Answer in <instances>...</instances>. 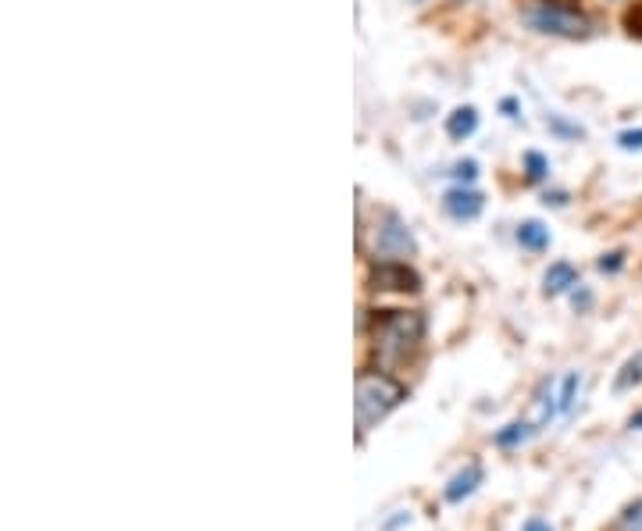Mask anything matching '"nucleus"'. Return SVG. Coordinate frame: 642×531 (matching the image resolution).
<instances>
[{
	"label": "nucleus",
	"mask_w": 642,
	"mask_h": 531,
	"mask_svg": "<svg viewBox=\"0 0 642 531\" xmlns=\"http://www.w3.org/2000/svg\"><path fill=\"white\" fill-rule=\"evenodd\" d=\"M425 339V318L418 311H379L375 318V353L385 364L403 361Z\"/></svg>",
	"instance_id": "obj_1"
},
{
	"label": "nucleus",
	"mask_w": 642,
	"mask_h": 531,
	"mask_svg": "<svg viewBox=\"0 0 642 531\" xmlns=\"http://www.w3.org/2000/svg\"><path fill=\"white\" fill-rule=\"evenodd\" d=\"M403 400H408V389H403V382H397L393 374L361 371L358 374V428L364 432V428L390 418Z\"/></svg>",
	"instance_id": "obj_2"
},
{
	"label": "nucleus",
	"mask_w": 642,
	"mask_h": 531,
	"mask_svg": "<svg viewBox=\"0 0 642 531\" xmlns=\"http://www.w3.org/2000/svg\"><path fill=\"white\" fill-rule=\"evenodd\" d=\"M525 26L535 32H546V37H564V40H582V37H589V29H593V22H589L579 8L556 4V0H543V4L529 8Z\"/></svg>",
	"instance_id": "obj_3"
},
{
	"label": "nucleus",
	"mask_w": 642,
	"mask_h": 531,
	"mask_svg": "<svg viewBox=\"0 0 642 531\" xmlns=\"http://www.w3.org/2000/svg\"><path fill=\"white\" fill-rule=\"evenodd\" d=\"M418 243L408 229V221L400 214H382L379 229H375V257L379 261H403V257H414Z\"/></svg>",
	"instance_id": "obj_4"
},
{
	"label": "nucleus",
	"mask_w": 642,
	"mask_h": 531,
	"mask_svg": "<svg viewBox=\"0 0 642 531\" xmlns=\"http://www.w3.org/2000/svg\"><path fill=\"white\" fill-rule=\"evenodd\" d=\"M368 282L371 289H379V293H418L421 289L418 271L408 268V261H375Z\"/></svg>",
	"instance_id": "obj_5"
},
{
	"label": "nucleus",
	"mask_w": 642,
	"mask_h": 531,
	"mask_svg": "<svg viewBox=\"0 0 642 531\" xmlns=\"http://www.w3.org/2000/svg\"><path fill=\"white\" fill-rule=\"evenodd\" d=\"M443 208L450 218H458V221H475L485 208V197L479 190H471V186H453V190L443 197Z\"/></svg>",
	"instance_id": "obj_6"
},
{
	"label": "nucleus",
	"mask_w": 642,
	"mask_h": 531,
	"mask_svg": "<svg viewBox=\"0 0 642 531\" xmlns=\"http://www.w3.org/2000/svg\"><path fill=\"white\" fill-rule=\"evenodd\" d=\"M571 285H579V268L568 264V261H556L546 268V275H543V293L546 297H561L568 293Z\"/></svg>",
	"instance_id": "obj_7"
},
{
	"label": "nucleus",
	"mask_w": 642,
	"mask_h": 531,
	"mask_svg": "<svg viewBox=\"0 0 642 531\" xmlns=\"http://www.w3.org/2000/svg\"><path fill=\"white\" fill-rule=\"evenodd\" d=\"M482 478H485V474H482V468H479V464H468L464 471H458V474L450 478V485H447V500H450V503H461V500H468V495L482 485Z\"/></svg>",
	"instance_id": "obj_8"
},
{
	"label": "nucleus",
	"mask_w": 642,
	"mask_h": 531,
	"mask_svg": "<svg viewBox=\"0 0 642 531\" xmlns=\"http://www.w3.org/2000/svg\"><path fill=\"white\" fill-rule=\"evenodd\" d=\"M479 129V111L475 108H458L447 118V136L450 140H468Z\"/></svg>",
	"instance_id": "obj_9"
},
{
	"label": "nucleus",
	"mask_w": 642,
	"mask_h": 531,
	"mask_svg": "<svg viewBox=\"0 0 642 531\" xmlns=\"http://www.w3.org/2000/svg\"><path fill=\"white\" fill-rule=\"evenodd\" d=\"M518 243L532 250V253H543L550 247V229L543 226V221H521L518 226Z\"/></svg>",
	"instance_id": "obj_10"
},
{
	"label": "nucleus",
	"mask_w": 642,
	"mask_h": 531,
	"mask_svg": "<svg viewBox=\"0 0 642 531\" xmlns=\"http://www.w3.org/2000/svg\"><path fill=\"white\" fill-rule=\"evenodd\" d=\"M532 435H535V432L529 428V421H511V424L496 432V442H500L503 450H511V447H521V442H529Z\"/></svg>",
	"instance_id": "obj_11"
},
{
	"label": "nucleus",
	"mask_w": 642,
	"mask_h": 531,
	"mask_svg": "<svg viewBox=\"0 0 642 531\" xmlns=\"http://www.w3.org/2000/svg\"><path fill=\"white\" fill-rule=\"evenodd\" d=\"M579 389H582V374H579V371L564 374L561 392H556V403H561V414H571V407H574V397H579Z\"/></svg>",
	"instance_id": "obj_12"
},
{
	"label": "nucleus",
	"mask_w": 642,
	"mask_h": 531,
	"mask_svg": "<svg viewBox=\"0 0 642 531\" xmlns=\"http://www.w3.org/2000/svg\"><path fill=\"white\" fill-rule=\"evenodd\" d=\"M639 382H642V353H635L632 361L621 368V374L614 379V389L624 392V389H632V385H639Z\"/></svg>",
	"instance_id": "obj_13"
},
{
	"label": "nucleus",
	"mask_w": 642,
	"mask_h": 531,
	"mask_svg": "<svg viewBox=\"0 0 642 531\" xmlns=\"http://www.w3.org/2000/svg\"><path fill=\"white\" fill-rule=\"evenodd\" d=\"M525 171H529L532 182H543V179L550 176V161H546L539 150H529V153H525Z\"/></svg>",
	"instance_id": "obj_14"
},
{
	"label": "nucleus",
	"mask_w": 642,
	"mask_h": 531,
	"mask_svg": "<svg viewBox=\"0 0 642 531\" xmlns=\"http://www.w3.org/2000/svg\"><path fill=\"white\" fill-rule=\"evenodd\" d=\"M618 528H621V531H642V500H635L629 510L621 513Z\"/></svg>",
	"instance_id": "obj_15"
},
{
	"label": "nucleus",
	"mask_w": 642,
	"mask_h": 531,
	"mask_svg": "<svg viewBox=\"0 0 642 531\" xmlns=\"http://www.w3.org/2000/svg\"><path fill=\"white\" fill-rule=\"evenodd\" d=\"M546 126H550L553 132H561V136H571V140H582V136H585L582 126H568L561 114H550V118H546Z\"/></svg>",
	"instance_id": "obj_16"
},
{
	"label": "nucleus",
	"mask_w": 642,
	"mask_h": 531,
	"mask_svg": "<svg viewBox=\"0 0 642 531\" xmlns=\"http://www.w3.org/2000/svg\"><path fill=\"white\" fill-rule=\"evenodd\" d=\"M618 147H621V150H629V153H632V150H642V129L621 132V136H618Z\"/></svg>",
	"instance_id": "obj_17"
},
{
	"label": "nucleus",
	"mask_w": 642,
	"mask_h": 531,
	"mask_svg": "<svg viewBox=\"0 0 642 531\" xmlns=\"http://www.w3.org/2000/svg\"><path fill=\"white\" fill-rule=\"evenodd\" d=\"M453 176H458V179H461V186H464V182H471V179L479 176V164H475V161H461V164H458V171H453Z\"/></svg>",
	"instance_id": "obj_18"
},
{
	"label": "nucleus",
	"mask_w": 642,
	"mask_h": 531,
	"mask_svg": "<svg viewBox=\"0 0 642 531\" xmlns=\"http://www.w3.org/2000/svg\"><path fill=\"white\" fill-rule=\"evenodd\" d=\"M621 264H624V253H606L600 261V271H611L614 275V271H621Z\"/></svg>",
	"instance_id": "obj_19"
},
{
	"label": "nucleus",
	"mask_w": 642,
	"mask_h": 531,
	"mask_svg": "<svg viewBox=\"0 0 642 531\" xmlns=\"http://www.w3.org/2000/svg\"><path fill=\"white\" fill-rule=\"evenodd\" d=\"M521 531H553V528H550V521L532 518V521H525V528H521Z\"/></svg>",
	"instance_id": "obj_20"
}]
</instances>
